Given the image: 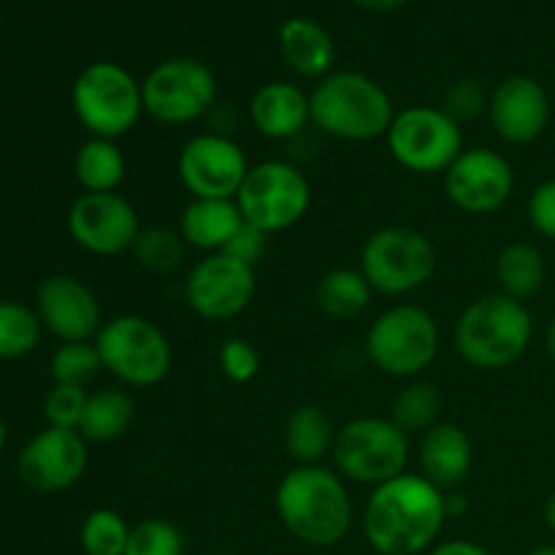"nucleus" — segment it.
Returning a JSON list of instances; mask_svg holds the SVG:
<instances>
[{
	"label": "nucleus",
	"mask_w": 555,
	"mask_h": 555,
	"mask_svg": "<svg viewBox=\"0 0 555 555\" xmlns=\"http://www.w3.org/2000/svg\"><path fill=\"white\" fill-rule=\"evenodd\" d=\"M103 372V361L98 356L95 341H68L54 350L52 361H49V374H52L54 385H90L98 374Z\"/></svg>",
	"instance_id": "33"
},
{
	"label": "nucleus",
	"mask_w": 555,
	"mask_h": 555,
	"mask_svg": "<svg viewBox=\"0 0 555 555\" xmlns=\"http://www.w3.org/2000/svg\"><path fill=\"white\" fill-rule=\"evenodd\" d=\"M249 122L271 141H291L312 122L309 95L293 81H266L249 101Z\"/></svg>",
	"instance_id": "20"
},
{
	"label": "nucleus",
	"mask_w": 555,
	"mask_h": 555,
	"mask_svg": "<svg viewBox=\"0 0 555 555\" xmlns=\"http://www.w3.org/2000/svg\"><path fill=\"white\" fill-rule=\"evenodd\" d=\"M103 369L128 388H155L171 374L173 350L168 336L141 314H117L95 336Z\"/></svg>",
	"instance_id": "9"
},
{
	"label": "nucleus",
	"mask_w": 555,
	"mask_h": 555,
	"mask_svg": "<svg viewBox=\"0 0 555 555\" xmlns=\"http://www.w3.org/2000/svg\"><path fill=\"white\" fill-rule=\"evenodd\" d=\"M87 390L79 385H54L43 401V415L52 428H68V431H79L81 415L87 406Z\"/></svg>",
	"instance_id": "35"
},
{
	"label": "nucleus",
	"mask_w": 555,
	"mask_h": 555,
	"mask_svg": "<svg viewBox=\"0 0 555 555\" xmlns=\"http://www.w3.org/2000/svg\"><path fill=\"white\" fill-rule=\"evenodd\" d=\"M526 555H555V545H540V547H534V551L526 553Z\"/></svg>",
	"instance_id": "44"
},
{
	"label": "nucleus",
	"mask_w": 555,
	"mask_h": 555,
	"mask_svg": "<svg viewBox=\"0 0 555 555\" xmlns=\"http://www.w3.org/2000/svg\"><path fill=\"white\" fill-rule=\"evenodd\" d=\"M70 103L92 139H122L144 114L141 81L112 60H98L79 70L70 87Z\"/></svg>",
	"instance_id": "5"
},
{
	"label": "nucleus",
	"mask_w": 555,
	"mask_h": 555,
	"mask_svg": "<svg viewBox=\"0 0 555 555\" xmlns=\"http://www.w3.org/2000/svg\"><path fill=\"white\" fill-rule=\"evenodd\" d=\"M385 139H388L390 157L404 171L417 177H434V173L444 177L466 150L461 125L444 108L434 106H410L396 112Z\"/></svg>",
	"instance_id": "10"
},
{
	"label": "nucleus",
	"mask_w": 555,
	"mask_h": 555,
	"mask_svg": "<svg viewBox=\"0 0 555 555\" xmlns=\"http://www.w3.org/2000/svg\"><path fill=\"white\" fill-rule=\"evenodd\" d=\"M312 125L339 141H374L388 135L396 119L388 90L358 70H334L309 92Z\"/></svg>",
	"instance_id": "4"
},
{
	"label": "nucleus",
	"mask_w": 555,
	"mask_h": 555,
	"mask_svg": "<svg viewBox=\"0 0 555 555\" xmlns=\"http://www.w3.org/2000/svg\"><path fill=\"white\" fill-rule=\"evenodd\" d=\"M442 334L431 312L415 304L385 309L366 334V356L383 374L412 379L426 372L439 356Z\"/></svg>",
	"instance_id": "6"
},
{
	"label": "nucleus",
	"mask_w": 555,
	"mask_h": 555,
	"mask_svg": "<svg viewBox=\"0 0 555 555\" xmlns=\"http://www.w3.org/2000/svg\"><path fill=\"white\" fill-rule=\"evenodd\" d=\"M215 555H236V553H215Z\"/></svg>",
	"instance_id": "46"
},
{
	"label": "nucleus",
	"mask_w": 555,
	"mask_h": 555,
	"mask_svg": "<svg viewBox=\"0 0 555 555\" xmlns=\"http://www.w3.org/2000/svg\"><path fill=\"white\" fill-rule=\"evenodd\" d=\"M5 439H9V431H5V423L0 421V453H3L5 448Z\"/></svg>",
	"instance_id": "45"
},
{
	"label": "nucleus",
	"mask_w": 555,
	"mask_h": 555,
	"mask_svg": "<svg viewBox=\"0 0 555 555\" xmlns=\"http://www.w3.org/2000/svg\"><path fill=\"white\" fill-rule=\"evenodd\" d=\"M331 459L345 482L377 488L406 475L410 437L390 417H356L336 428Z\"/></svg>",
	"instance_id": "7"
},
{
	"label": "nucleus",
	"mask_w": 555,
	"mask_h": 555,
	"mask_svg": "<svg viewBox=\"0 0 555 555\" xmlns=\"http://www.w3.org/2000/svg\"><path fill=\"white\" fill-rule=\"evenodd\" d=\"M493 274H496L499 293L526 304L545 285V255H542V249L537 244L513 242L499 253L496 263H493Z\"/></svg>",
	"instance_id": "25"
},
{
	"label": "nucleus",
	"mask_w": 555,
	"mask_h": 555,
	"mask_svg": "<svg viewBox=\"0 0 555 555\" xmlns=\"http://www.w3.org/2000/svg\"><path fill=\"white\" fill-rule=\"evenodd\" d=\"M125 555H184V534L166 518H150L130 526Z\"/></svg>",
	"instance_id": "34"
},
{
	"label": "nucleus",
	"mask_w": 555,
	"mask_h": 555,
	"mask_svg": "<svg viewBox=\"0 0 555 555\" xmlns=\"http://www.w3.org/2000/svg\"><path fill=\"white\" fill-rule=\"evenodd\" d=\"M350 3L363 11H372V14H393V11L404 9L410 0H350Z\"/></svg>",
	"instance_id": "41"
},
{
	"label": "nucleus",
	"mask_w": 555,
	"mask_h": 555,
	"mask_svg": "<svg viewBox=\"0 0 555 555\" xmlns=\"http://www.w3.org/2000/svg\"><path fill=\"white\" fill-rule=\"evenodd\" d=\"M372 285L361 269H331L314 287V304L331 320H356L372 304Z\"/></svg>",
	"instance_id": "27"
},
{
	"label": "nucleus",
	"mask_w": 555,
	"mask_h": 555,
	"mask_svg": "<svg viewBox=\"0 0 555 555\" xmlns=\"http://www.w3.org/2000/svg\"><path fill=\"white\" fill-rule=\"evenodd\" d=\"M244 220L271 233H282L301 222L312 204V184L304 171L285 160H263L249 166L236 195Z\"/></svg>",
	"instance_id": "11"
},
{
	"label": "nucleus",
	"mask_w": 555,
	"mask_h": 555,
	"mask_svg": "<svg viewBox=\"0 0 555 555\" xmlns=\"http://www.w3.org/2000/svg\"><path fill=\"white\" fill-rule=\"evenodd\" d=\"M442 415V393L437 385L415 379L396 393L390 404V421L396 428L412 437V434L431 431Z\"/></svg>",
	"instance_id": "29"
},
{
	"label": "nucleus",
	"mask_w": 555,
	"mask_h": 555,
	"mask_svg": "<svg viewBox=\"0 0 555 555\" xmlns=\"http://www.w3.org/2000/svg\"><path fill=\"white\" fill-rule=\"evenodd\" d=\"M135 406L125 390L106 388L98 393L87 396L85 415H81L79 434L87 442H114L125 437L128 428L133 426Z\"/></svg>",
	"instance_id": "28"
},
{
	"label": "nucleus",
	"mask_w": 555,
	"mask_h": 555,
	"mask_svg": "<svg viewBox=\"0 0 555 555\" xmlns=\"http://www.w3.org/2000/svg\"><path fill=\"white\" fill-rule=\"evenodd\" d=\"M87 461V439L79 431L47 426L22 448L16 472L33 491L57 493L85 477Z\"/></svg>",
	"instance_id": "17"
},
{
	"label": "nucleus",
	"mask_w": 555,
	"mask_h": 555,
	"mask_svg": "<svg viewBox=\"0 0 555 555\" xmlns=\"http://www.w3.org/2000/svg\"><path fill=\"white\" fill-rule=\"evenodd\" d=\"M529 222L540 236L555 242V179H545L531 190Z\"/></svg>",
	"instance_id": "38"
},
{
	"label": "nucleus",
	"mask_w": 555,
	"mask_h": 555,
	"mask_svg": "<svg viewBox=\"0 0 555 555\" xmlns=\"http://www.w3.org/2000/svg\"><path fill=\"white\" fill-rule=\"evenodd\" d=\"M177 171L193 198H236L249 173V160L228 135L201 133L184 141Z\"/></svg>",
	"instance_id": "14"
},
{
	"label": "nucleus",
	"mask_w": 555,
	"mask_h": 555,
	"mask_svg": "<svg viewBox=\"0 0 555 555\" xmlns=\"http://www.w3.org/2000/svg\"><path fill=\"white\" fill-rule=\"evenodd\" d=\"M417 464L421 475L439 491L459 488L475 469V442L455 423H437L431 431L423 434Z\"/></svg>",
	"instance_id": "21"
},
{
	"label": "nucleus",
	"mask_w": 555,
	"mask_h": 555,
	"mask_svg": "<svg viewBox=\"0 0 555 555\" xmlns=\"http://www.w3.org/2000/svg\"><path fill=\"white\" fill-rule=\"evenodd\" d=\"M515 190V171L502 152L472 146L444 173V193L455 209L486 217L502 209Z\"/></svg>",
	"instance_id": "16"
},
{
	"label": "nucleus",
	"mask_w": 555,
	"mask_h": 555,
	"mask_svg": "<svg viewBox=\"0 0 555 555\" xmlns=\"http://www.w3.org/2000/svg\"><path fill=\"white\" fill-rule=\"evenodd\" d=\"M448 499L423 475H401L372 488L363 534L379 555L428 553L448 518Z\"/></svg>",
	"instance_id": "1"
},
{
	"label": "nucleus",
	"mask_w": 555,
	"mask_h": 555,
	"mask_svg": "<svg viewBox=\"0 0 555 555\" xmlns=\"http://www.w3.org/2000/svg\"><path fill=\"white\" fill-rule=\"evenodd\" d=\"M542 518H545V526L555 534V491L551 493V496H547L545 513H542Z\"/></svg>",
	"instance_id": "42"
},
{
	"label": "nucleus",
	"mask_w": 555,
	"mask_h": 555,
	"mask_svg": "<svg viewBox=\"0 0 555 555\" xmlns=\"http://www.w3.org/2000/svg\"><path fill=\"white\" fill-rule=\"evenodd\" d=\"M68 233L85 253L117 258L139 238V211L119 193H85L68 209Z\"/></svg>",
	"instance_id": "15"
},
{
	"label": "nucleus",
	"mask_w": 555,
	"mask_h": 555,
	"mask_svg": "<svg viewBox=\"0 0 555 555\" xmlns=\"http://www.w3.org/2000/svg\"><path fill=\"white\" fill-rule=\"evenodd\" d=\"M545 347H547V356H551V361L555 363V314H553L551 323H547V331H545Z\"/></svg>",
	"instance_id": "43"
},
{
	"label": "nucleus",
	"mask_w": 555,
	"mask_h": 555,
	"mask_svg": "<svg viewBox=\"0 0 555 555\" xmlns=\"http://www.w3.org/2000/svg\"><path fill=\"white\" fill-rule=\"evenodd\" d=\"M258 293L253 266L215 253L201 258L184 280V301L201 320L225 323L238 318Z\"/></svg>",
	"instance_id": "13"
},
{
	"label": "nucleus",
	"mask_w": 555,
	"mask_h": 555,
	"mask_svg": "<svg viewBox=\"0 0 555 555\" xmlns=\"http://www.w3.org/2000/svg\"><path fill=\"white\" fill-rule=\"evenodd\" d=\"M282 526L309 547H334L352 526V502L345 477L323 464L296 466L274 493Z\"/></svg>",
	"instance_id": "2"
},
{
	"label": "nucleus",
	"mask_w": 555,
	"mask_h": 555,
	"mask_svg": "<svg viewBox=\"0 0 555 555\" xmlns=\"http://www.w3.org/2000/svg\"><path fill=\"white\" fill-rule=\"evenodd\" d=\"M426 555H493L488 547L477 545V542L469 540H453V542H442V545L431 547Z\"/></svg>",
	"instance_id": "40"
},
{
	"label": "nucleus",
	"mask_w": 555,
	"mask_h": 555,
	"mask_svg": "<svg viewBox=\"0 0 555 555\" xmlns=\"http://www.w3.org/2000/svg\"><path fill=\"white\" fill-rule=\"evenodd\" d=\"M444 112L455 119V122H464V119L477 117L480 112H488V92L480 81H455L453 87L444 95Z\"/></svg>",
	"instance_id": "37"
},
{
	"label": "nucleus",
	"mask_w": 555,
	"mask_h": 555,
	"mask_svg": "<svg viewBox=\"0 0 555 555\" xmlns=\"http://www.w3.org/2000/svg\"><path fill=\"white\" fill-rule=\"evenodd\" d=\"M141 95L155 122L190 125L215 108L217 76L195 57L163 60L141 79Z\"/></svg>",
	"instance_id": "12"
},
{
	"label": "nucleus",
	"mask_w": 555,
	"mask_h": 555,
	"mask_svg": "<svg viewBox=\"0 0 555 555\" xmlns=\"http://www.w3.org/2000/svg\"><path fill=\"white\" fill-rule=\"evenodd\" d=\"M81 551L85 555H125L130 526L117 509H92L81 524Z\"/></svg>",
	"instance_id": "32"
},
{
	"label": "nucleus",
	"mask_w": 555,
	"mask_h": 555,
	"mask_svg": "<svg viewBox=\"0 0 555 555\" xmlns=\"http://www.w3.org/2000/svg\"><path fill=\"white\" fill-rule=\"evenodd\" d=\"M76 182L85 193H117L128 177V160L112 139H87L74 157Z\"/></svg>",
	"instance_id": "26"
},
{
	"label": "nucleus",
	"mask_w": 555,
	"mask_h": 555,
	"mask_svg": "<svg viewBox=\"0 0 555 555\" xmlns=\"http://www.w3.org/2000/svg\"><path fill=\"white\" fill-rule=\"evenodd\" d=\"M437 247L426 233L410 225H385L374 231L361 247L363 276L374 293L410 296L437 274Z\"/></svg>",
	"instance_id": "8"
},
{
	"label": "nucleus",
	"mask_w": 555,
	"mask_h": 555,
	"mask_svg": "<svg viewBox=\"0 0 555 555\" xmlns=\"http://www.w3.org/2000/svg\"><path fill=\"white\" fill-rule=\"evenodd\" d=\"M43 323L36 309L20 301H0V361L33 352L41 341Z\"/></svg>",
	"instance_id": "30"
},
{
	"label": "nucleus",
	"mask_w": 555,
	"mask_h": 555,
	"mask_svg": "<svg viewBox=\"0 0 555 555\" xmlns=\"http://www.w3.org/2000/svg\"><path fill=\"white\" fill-rule=\"evenodd\" d=\"M244 225L236 198H193L179 217V236L206 255L225 253L228 244Z\"/></svg>",
	"instance_id": "22"
},
{
	"label": "nucleus",
	"mask_w": 555,
	"mask_h": 555,
	"mask_svg": "<svg viewBox=\"0 0 555 555\" xmlns=\"http://www.w3.org/2000/svg\"><path fill=\"white\" fill-rule=\"evenodd\" d=\"M231 258L242 260V263L253 266V269H258L260 260L266 258V253H269V233L260 231V228L249 225L247 220H244V225L238 228V233L233 236V242L228 244L225 249Z\"/></svg>",
	"instance_id": "39"
},
{
	"label": "nucleus",
	"mask_w": 555,
	"mask_h": 555,
	"mask_svg": "<svg viewBox=\"0 0 555 555\" xmlns=\"http://www.w3.org/2000/svg\"><path fill=\"white\" fill-rule=\"evenodd\" d=\"M130 253H133L135 263L150 274H171L184 263L188 244L179 236V231H171L166 225H150L141 228Z\"/></svg>",
	"instance_id": "31"
},
{
	"label": "nucleus",
	"mask_w": 555,
	"mask_h": 555,
	"mask_svg": "<svg viewBox=\"0 0 555 555\" xmlns=\"http://www.w3.org/2000/svg\"><path fill=\"white\" fill-rule=\"evenodd\" d=\"M36 312L43 328L68 341H90L103 328V309L95 293L70 274H52L38 285Z\"/></svg>",
	"instance_id": "19"
},
{
	"label": "nucleus",
	"mask_w": 555,
	"mask_h": 555,
	"mask_svg": "<svg viewBox=\"0 0 555 555\" xmlns=\"http://www.w3.org/2000/svg\"><path fill=\"white\" fill-rule=\"evenodd\" d=\"M453 339L466 366L502 372L526 356L534 339V318L518 298L488 293L459 314Z\"/></svg>",
	"instance_id": "3"
},
{
	"label": "nucleus",
	"mask_w": 555,
	"mask_h": 555,
	"mask_svg": "<svg viewBox=\"0 0 555 555\" xmlns=\"http://www.w3.org/2000/svg\"><path fill=\"white\" fill-rule=\"evenodd\" d=\"M336 426L328 412L318 404H301L285 423V450L296 466H314L331 455Z\"/></svg>",
	"instance_id": "24"
},
{
	"label": "nucleus",
	"mask_w": 555,
	"mask_h": 555,
	"mask_svg": "<svg viewBox=\"0 0 555 555\" xmlns=\"http://www.w3.org/2000/svg\"><path fill=\"white\" fill-rule=\"evenodd\" d=\"M217 361H220L222 374L236 385L253 383L260 372V352L244 336H231V339L222 341Z\"/></svg>",
	"instance_id": "36"
},
{
	"label": "nucleus",
	"mask_w": 555,
	"mask_h": 555,
	"mask_svg": "<svg viewBox=\"0 0 555 555\" xmlns=\"http://www.w3.org/2000/svg\"><path fill=\"white\" fill-rule=\"evenodd\" d=\"M276 41H280L282 60L293 74L304 76V79H325L328 74H334L331 70L336 60L334 38L320 22L309 20V16H291L282 22Z\"/></svg>",
	"instance_id": "23"
},
{
	"label": "nucleus",
	"mask_w": 555,
	"mask_h": 555,
	"mask_svg": "<svg viewBox=\"0 0 555 555\" xmlns=\"http://www.w3.org/2000/svg\"><path fill=\"white\" fill-rule=\"evenodd\" d=\"M488 117L502 141L534 144L551 125V98L545 85L529 74H513L488 95Z\"/></svg>",
	"instance_id": "18"
}]
</instances>
